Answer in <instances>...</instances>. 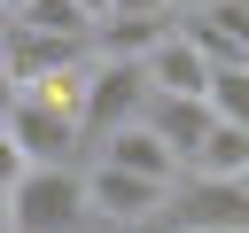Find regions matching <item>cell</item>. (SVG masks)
Instances as JSON below:
<instances>
[{
  "mask_svg": "<svg viewBox=\"0 0 249 233\" xmlns=\"http://www.w3.org/2000/svg\"><path fill=\"white\" fill-rule=\"evenodd\" d=\"M86 171L78 163H23L8 186V233H86Z\"/></svg>",
  "mask_w": 249,
  "mask_h": 233,
  "instance_id": "obj_1",
  "label": "cell"
},
{
  "mask_svg": "<svg viewBox=\"0 0 249 233\" xmlns=\"http://www.w3.org/2000/svg\"><path fill=\"white\" fill-rule=\"evenodd\" d=\"M163 225H179V233H249V179L179 171L171 194H163Z\"/></svg>",
  "mask_w": 249,
  "mask_h": 233,
  "instance_id": "obj_2",
  "label": "cell"
},
{
  "mask_svg": "<svg viewBox=\"0 0 249 233\" xmlns=\"http://www.w3.org/2000/svg\"><path fill=\"white\" fill-rule=\"evenodd\" d=\"M140 109H148V70H140V62H117V54H93V62H86V101H78L86 140L132 124Z\"/></svg>",
  "mask_w": 249,
  "mask_h": 233,
  "instance_id": "obj_3",
  "label": "cell"
},
{
  "mask_svg": "<svg viewBox=\"0 0 249 233\" xmlns=\"http://www.w3.org/2000/svg\"><path fill=\"white\" fill-rule=\"evenodd\" d=\"M163 179H140V171H117V163H93L86 171V217L117 225V233H140V225H163Z\"/></svg>",
  "mask_w": 249,
  "mask_h": 233,
  "instance_id": "obj_4",
  "label": "cell"
},
{
  "mask_svg": "<svg viewBox=\"0 0 249 233\" xmlns=\"http://www.w3.org/2000/svg\"><path fill=\"white\" fill-rule=\"evenodd\" d=\"M8 140L23 148V163H78V148H86L78 116L54 109V101H39V93H16V109H8Z\"/></svg>",
  "mask_w": 249,
  "mask_h": 233,
  "instance_id": "obj_5",
  "label": "cell"
},
{
  "mask_svg": "<svg viewBox=\"0 0 249 233\" xmlns=\"http://www.w3.org/2000/svg\"><path fill=\"white\" fill-rule=\"evenodd\" d=\"M140 70H148V93H202L218 62H210V54H202V47H195V39L171 23V31H163V39L140 54Z\"/></svg>",
  "mask_w": 249,
  "mask_h": 233,
  "instance_id": "obj_6",
  "label": "cell"
},
{
  "mask_svg": "<svg viewBox=\"0 0 249 233\" xmlns=\"http://www.w3.org/2000/svg\"><path fill=\"white\" fill-rule=\"evenodd\" d=\"M93 163H117V171H140V179H179V155L156 140V124L148 116H132V124H117V132H101L93 140Z\"/></svg>",
  "mask_w": 249,
  "mask_h": 233,
  "instance_id": "obj_7",
  "label": "cell"
},
{
  "mask_svg": "<svg viewBox=\"0 0 249 233\" xmlns=\"http://www.w3.org/2000/svg\"><path fill=\"white\" fill-rule=\"evenodd\" d=\"M179 31L210 62H249V0H202V8L179 16Z\"/></svg>",
  "mask_w": 249,
  "mask_h": 233,
  "instance_id": "obj_8",
  "label": "cell"
},
{
  "mask_svg": "<svg viewBox=\"0 0 249 233\" xmlns=\"http://www.w3.org/2000/svg\"><path fill=\"white\" fill-rule=\"evenodd\" d=\"M148 124H156V140L179 155V171H187V155H195V140L210 132V101L202 93H148V109H140Z\"/></svg>",
  "mask_w": 249,
  "mask_h": 233,
  "instance_id": "obj_9",
  "label": "cell"
},
{
  "mask_svg": "<svg viewBox=\"0 0 249 233\" xmlns=\"http://www.w3.org/2000/svg\"><path fill=\"white\" fill-rule=\"evenodd\" d=\"M187 171H202V179H241V171H249V124H226V116H210V132L195 140Z\"/></svg>",
  "mask_w": 249,
  "mask_h": 233,
  "instance_id": "obj_10",
  "label": "cell"
},
{
  "mask_svg": "<svg viewBox=\"0 0 249 233\" xmlns=\"http://www.w3.org/2000/svg\"><path fill=\"white\" fill-rule=\"evenodd\" d=\"M179 16H101L93 23V54H117V62H140Z\"/></svg>",
  "mask_w": 249,
  "mask_h": 233,
  "instance_id": "obj_11",
  "label": "cell"
},
{
  "mask_svg": "<svg viewBox=\"0 0 249 233\" xmlns=\"http://www.w3.org/2000/svg\"><path fill=\"white\" fill-rule=\"evenodd\" d=\"M8 23H16V31H39V39H86V47H93V16H86L78 0H23Z\"/></svg>",
  "mask_w": 249,
  "mask_h": 233,
  "instance_id": "obj_12",
  "label": "cell"
},
{
  "mask_svg": "<svg viewBox=\"0 0 249 233\" xmlns=\"http://www.w3.org/2000/svg\"><path fill=\"white\" fill-rule=\"evenodd\" d=\"M202 101H210V116L249 124V62H218V70H210V85H202Z\"/></svg>",
  "mask_w": 249,
  "mask_h": 233,
  "instance_id": "obj_13",
  "label": "cell"
},
{
  "mask_svg": "<svg viewBox=\"0 0 249 233\" xmlns=\"http://www.w3.org/2000/svg\"><path fill=\"white\" fill-rule=\"evenodd\" d=\"M16 179H23V148H16V140H8V124H0V194H8Z\"/></svg>",
  "mask_w": 249,
  "mask_h": 233,
  "instance_id": "obj_14",
  "label": "cell"
},
{
  "mask_svg": "<svg viewBox=\"0 0 249 233\" xmlns=\"http://www.w3.org/2000/svg\"><path fill=\"white\" fill-rule=\"evenodd\" d=\"M109 16H171V0H109Z\"/></svg>",
  "mask_w": 249,
  "mask_h": 233,
  "instance_id": "obj_15",
  "label": "cell"
},
{
  "mask_svg": "<svg viewBox=\"0 0 249 233\" xmlns=\"http://www.w3.org/2000/svg\"><path fill=\"white\" fill-rule=\"evenodd\" d=\"M8 109H16V78L0 70V124H8Z\"/></svg>",
  "mask_w": 249,
  "mask_h": 233,
  "instance_id": "obj_16",
  "label": "cell"
},
{
  "mask_svg": "<svg viewBox=\"0 0 249 233\" xmlns=\"http://www.w3.org/2000/svg\"><path fill=\"white\" fill-rule=\"evenodd\" d=\"M78 8H86V16H93V23H101V16H109V0H78Z\"/></svg>",
  "mask_w": 249,
  "mask_h": 233,
  "instance_id": "obj_17",
  "label": "cell"
},
{
  "mask_svg": "<svg viewBox=\"0 0 249 233\" xmlns=\"http://www.w3.org/2000/svg\"><path fill=\"white\" fill-rule=\"evenodd\" d=\"M187 8H202V0H171V16H187Z\"/></svg>",
  "mask_w": 249,
  "mask_h": 233,
  "instance_id": "obj_18",
  "label": "cell"
},
{
  "mask_svg": "<svg viewBox=\"0 0 249 233\" xmlns=\"http://www.w3.org/2000/svg\"><path fill=\"white\" fill-rule=\"evenodd\" d=\"M0 233H8V194H0Z\"/></svg>",
  "mask_w": 249,
  "mask_h": 233,
  "instance_id": "obj_19",
  "label": "cell"
},
{
  "mask_svg": "<svg viewBox=\"0 0 249 233\" xmlns=\"http://www.w3.org/2000/svg\"><path fill=\"white\" fill-rule=\"evenodd\" d=\"M163 233H179V225H163Z\"/></svg>",
  "mask_w": 249,
  "mask_h": 233,
  "instance_id": "obj_20",
  "label": "cell"
},
{
  "mask_svg": "<svg viewBox=\"0 0 249 233\" xmlns=\"http://www.w3.org/2000/svg\"><path fill=\"white\" fill-rule=\"evenodd\" d=\"M0 31H8V16H0Z\"/></svg>",
  "mask_w": 249,
  "mask_h": 233,
  "instance_id": "obj_21",
  "label": "cell"
}]
</instances>
